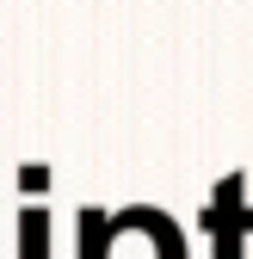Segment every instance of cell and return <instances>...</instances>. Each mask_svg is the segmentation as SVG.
I'll list each match as a JSON object with an SVG mask.
<instances>
[{
	"label": "cell",
	"mask_w": 253,
	"mask_h": 259,
	"mask_svg": "<svg viewBox=\"0 0 253 259\" xmlns=\"http://www.w3.org/2000/svg\"><path fill=\"white\" fill-rule=\"evenodd\" d=\"M19 259H50V210L44 204L19 210Z\"/></svg>",
	"instance_id": "2"
},
{
	"label": "cell",
	"mask_w": 253,
	"mask_h": 259,
	"mask_svg": "<svg viewBox=\"0 0 253 259\" xmlns=\"http://www.w3.org/2000/svg\"><path fill=\"white\" fill-rule=\"evenodd\" d=\"M204 229H210V241H216V259H247L253 204H247V179H241V173L216 179L210 204H204Z\"/></svg>",
	"instance_id": "1"
},
{
	"label": "cell",
	"mask_w": 253,
	"mask_h": 259,
	"mask_svg": "<svg viewBox=\"0 0 253 259\" xmlns=\"http://www.w3.org/2000/svg\"><path fill=\"white\" fill-rule=\"evenodd\" d=\"M19 185H25V198H44V185H50V173H44V167H25V173H19Z\"/></svg>",
	"instance_id": "3"
}]
</instances>
